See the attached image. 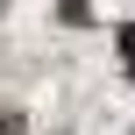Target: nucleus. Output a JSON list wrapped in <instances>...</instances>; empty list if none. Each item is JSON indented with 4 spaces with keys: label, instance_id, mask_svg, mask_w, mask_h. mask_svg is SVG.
Returning a JSON list of instances; mask_svg holds the SVG:
<instances>
[{
    "label": "nucleus",
    "instance_id": "nucleus-1",
    "mask_svg": "<svg viewBox=\"0 0 135 135\" xmlns=\"http://www.w3.org/2000/svg\"><path fill=\"white\" fill-rule=\"evenodd\" d=\"M121 64H128V71H135V21H128V28H121Z\"/></svg>",
    "mask_w": 135,
    "mask_h": 135
},
{
    "label": "nucleus",
    "instance_id": "nucleus-2",
    "mask_svg": "<svg viewBox=\"0 0 135 135\" xmlns=\"http://www.w3.org/2000/svg\"><path fill=\"white\" fill-rule=\"evenodd\" d=\"M78 14H85V0H64V21H78Z\"/></svg>",
    "mask_w": 135,
    "mask_h": 135
},
{
    "label": "nucleus",
    "instance_id": "nucleus-3",
    "mask_svg": "<svg viewBox=\"0 0 135 135\" xmlns=\"http://www.w3.org/2000/svg\"><path fill=\"white\" fill-rule=\"evenodd\" d=\"M0 135H14V121H0Z\"/></svg>",
    "mask_w": 135,
    "mask_h": 135
}]
</instances>
